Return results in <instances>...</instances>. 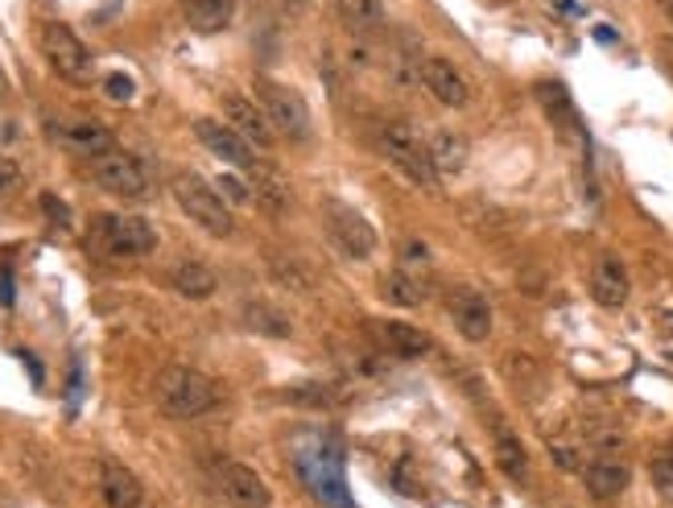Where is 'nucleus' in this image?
I'll use <instances>...</instances> for the list:
<instances>
[{
  "label": "nucleus",
  "mask_w": 673,
  "mask_h": 508,
  "mask_svg": "<svg viewBox=\"0 0 673 508\" xmlns=\"http://www.w3.org/2000/svg\"><path fill=\"white\" fill-rule=\"evenodd\" d=\"M215 380L203 377L199 368H187V363H170V368H161L158 380H153V401L165 418L174 421H191L199 414L215 406Z\"/></svg>",
  "instance_id": "nucleus-1"
},
{
  "label": "nucleus",
  "mask_w": 673,
  "mask_h": 508,
  "mask_svg": "<svg viewBox=\"0 0 673 508\" xmlns=\"http://www.w3.org/2000/svg\"><path fill=\"white\" fill-rule=\"evenodd\" d=\"M335 4H339V21L352 33H376L384 26L381 0H335Z\"/></svg>",
  "instance_id": "nucleus-24"
},
{
  "label": "nucleus",
  "mask_w": 673,
  "mask_h": 508,
  "mask_svg": "<svg viewBox=\"0 0 673 508\" xmlns=\"http://www.w3.org/2000/svg\"><path fill=\"white\" fill-rule=\"evenodd\" d=\"M91 178H96V187H103L108 195H117V199H141L149 190V175L141 158H132L129 149H108L100 158H91Z\"/></svg>",
  "instance_id": "nucleus-7"
},
{
  "label": "nucleus",
  "mask_w": 673,
  "mask_h": 508,
  "mask_svg": "<svg viewBox=\"0 0 673 508\" xmlns=\"http://www.w3.org/2000/svg\"><path fill=\"white\" fill-rule=\"evenodd\" d=\"M96 245H100L103 257H117V261H129V257H145L158 248V232L149 219L137 216H100L96 219Z\"/></svg>",
  "instance_id": "nucleus-5"
},
{
  "label": "nucleus",
  "mask_w": 673,
  "mask_h": 508,
  "mask_svg": "<svg viewBox=\"0 0 673 508\" xmlns=\"http://www.w3.org/2000/svg\"><path fill=\"white\" fill-rule=\"evenodd\" d=\"M170 190H174L178 207H182V211H187L203 232L220 236V240H228V236L235 232L232 207L223 203V195L211 187V182H203L199 175H174Z\"/></svg>",
  "instance_id": "nucleus-3"
},
{
  "label": "nucleus",
  "mask_w": 673,
  "mask_h": 508,
  "mask_svg": "<svg viewBox=\"0 0 673 508\" xmlns=\"http://www.w3.org/2000/svg\"><path fill=\"white\" fill-rule=\"evenodd\" d=\"M42 54H46V62H50V71L59 74L62 83H71V88H88L91 74H96L91 50L79 42V33L67 30L62 21L42 26Z\"/></svg>",
  "instance_id": "nucleus-4"
},
{
  "label": "nucleus",
  "mask_w": 673,
  "mask_h": 508,
  "mask_svg": "<svg viewBox=\"0 0 673 508\" xmlns=\"http://www.w3.org/2000/svg\"><path fill=\"white\" fill-rule=\"evenodd\" d=\"M492 455H496V467L504 471L509 479L525 484L529 479V450L521 447V438L509 430V426H496L492 430Z\"/></svg>",
  "instance_id": "nucleus-22"
},
{
  "label": "nucleus",
  "mask_w": 673,
  "mask_h": 508,
  "mask_svg": "<svg viewBox=\"0 0 673 508\" xmlns=\"http://www.w3.org/2000/svg\"><path fill=\"white\" fill-rule=\"evenodd\" d=\"M257 96H261V108L264 117H269V124H273L285 141H298V146H302L310 137L307 100L293 88H285V83H273V79H261V83H257Z\"/></svg>",
  "instance_id": "nucleus-6"
},
{
  "label": "nucleus",
  "mask_w": 673,
  "mask_h": 508,
  "mask_svg": "<svg viewBox=\"0 0 673 508\" xmlns=\"http://www.w3.org/2000/svg\"><path fill=\"white\" fill-rule=\"evenodd\" d=\"M298 471L310 484V492H319L327 505H343V464L335 447H314L298 455Z\"/></svg>",
  "instance_id": "nucleus-9"
},
{
  "label": "nucleus",
  "mask_w": 673,
  "mask_h": 508,
  "mask_svg": "<svg viewBox=\"0 0 673 508\" xmlns=\"http://www.w3.org/2000/svg\"><path fill=\"white\" fill-rule=\"evenodd\" d=\"M174 290L182 293V298H191V302H203V298L215 293V273L199 261H182L174 269Z\"/></svg>",
  "instance_id": "nucleus-25"
},
{
  "label": "nucleus",
  "mask_w": 673,
  "mask_h": 508,
  "mask_svg": "<svg viewBox=\"0 0 673 508\" xmlns=\"http://www.w3.org/2000/svg\"><path fill=\"white\" fill-rule=\"evenodd\" d=\"M327 228H331V240L339 245V252H348V257H368V252L376 248L372 223H368L360 211H352V207L343 203L327 207Z\"/></svg>",
  "instance_id": "nucleus-10"
},
{
  "label": "nucleus",
  "mask_w": 673,
  "mask_h": 508,
  "mask_svg": "<svg viewBox=\"0 0 673 508\" xmlns=\"http://www.w3.org/2000/svg\"><path fill=\"white\" fill-rule=\"evenodd\" d=\"M211 484H215V492L228 500L232 508H269L273 505V496H269V484H264L252 467L235 464V459H211Z\"/></svg>",
  "instance_id": "nucleus-8"
},
{
  "label": "nucleus",
  "mask_w": 673,
  "mask_h": 508,
  "mask_svg": "<svg viewBox=\"0 0 673 508\" xmlns=\"http://www.w3.org/2000/svg\"><path fill=\"white\" fill-rule=\"evenodd\" d=\"M550 455H554V464L562 471H579V450L566 447V442H550Z\"/></svg>",
  "instance_id": "nucleus-30"
},
{
  "label": "nucleus",
  "mask_w": 673,
  "mask_h": 508,
  "mask_svg": "<svg viewBox=\"0 0 673 508\" xmlns=\"http://www.w3.org/2000/svg\"><path fill=\"white\" fill-rule=\"evenodd\" d=\"M108 96H117V100H132V79H124V74H112V79H108Z\"/></svg>",
  "instance_id": "nucleus-31"
},
{
  "label": "nucleus",
  "mask_w": 673,
  "mask_h": 508,
  "mask_svg": "<svg viewBox=\"0 0 673 508\" xmlns=\"http://www.w3.org/2000/svg\"><path fill=\"white\" fill-rule=\"evenodd\" d=\"M583 484L595 500H612V496H620L629 488V464H620L612 455H600L595 464L583 467Z\"/></svg>",
  "instance_id": "nucleus-19"
},
{
  "label": "nucleus",
  "mask_w": 673,
  "mask_h": 508,
  "mask_svg": "<svg viewBox=\"0 0 673 508\" xmlns=\"http://www.w3.org/2000/svg\"><path fill=\"white\" fill-rule=\"evenodd\" d=\"M376 149H381V158L393 166L401 178H410L413 187H430L434 182V161H430V149L410 124H401V120H384L381 129H376Z\"/></svg>",
  "instance_id": "nucleus-2"
},
{
  "label": "nucleus",
  "mask_w": 673,
  "mask_h": 508,
  "mask_svg": "<svg viewBox=\"0 0 673 508\" xmlns=\"http://www.w3.org/2000/svg\"><path fill=\"white\" fill-rule=\"evenodd\" d=\"M223 112H228V124H232L252 149H273L278 129L269 124L261 103H252L249 96H223Z\"/></svg>",
  "instance_id": "nucleus-12"
},
{
  "label": "nucleus",
  "mask_w": 673,
  "mask_h": 508,
  "mask_svg": "<svg viewBox=\"0 0 673 508\" xmlns=\"http://www.w3.org/2000/svg\"><path fill=\"white\" fill-rule=\"evenodd\" d=\"M422 83L446 108H468L471 103V83L463 79V71L446 59H425L422 62Z\"/></svg>",
  "instance_id": "nucleus-15"
},
{
  "label": "nucleus",
  "mask_w": 673,
  "mask_h": 508,
  "mask_svg": "<svg viewBox=\"0 0 673 508\" xmlns=\"http://www.w3.org/2000/svg\"><path fill=\"white\" fill-rule=\"evenodd\" d=\"M100 496H103V505L108 508H141L145 488H141V479L132 476L124 464L103 459L100 464Z\"/></svg>",
  "instance_id": "nucleus-17"
},
{
  "label": "nucleus",
  "mask_w": 673,
  "mask_h": 508,
  "mask_svg": "<svg viewBox=\"0 0 673 508\" xmlns=\"http://www.w3.org/2000/svg\"><path fill=\"white\" fill-rule=\"evenodd\" d=\"M446 310H451L454 331L463 335L468 343H483V339L492 335V306H488V298H483V293L454 290L451 302H446Z\"/></svg>",
  "instance_id": "nucleus-13"
},
{
  "label": "nucleus",
  "mask_w": 673,
  "mask_h": 508,
  "mask_svg": "<svg viewBox=\"0 0 673 508\" xmlns=\"http://www.w3.org/2000/svg\"><path fill=\"white\" fill-rule=\"evenodd\" d=\"M182 9L191 17L199 33H220L235 13V0H182Z\"/></svg>",
  "instance_id": "nucleus-23"
},
{
  "label": "nucleus",
  "mask_w": 673,
  "mask_h": 508,
  "mask_svg": "<svg viewBox=\"0 0 673 508\" xmlns=\"http://www.w3.org/2000/svg\"><path fill=\"white\" fill-rule=\"evenodd\" d=\"M629 293H632V281L624 261L612 257V252H603L600 261L591 265V298H595L603 310H620V306L629 302Z\"/></svg>",
  "instance_id": "nucleus-14"
},
{
  "label": "nucleus",
  "mask_w": 673,
  "mask_h": 508,
  "mask_svg": "<svg viewBox=\"0 0 673 508\" xmlns=\"http://www.w3.org/2000/svg\"><path fill=\"white\" fill-rule=\"evenodd\" d=\"M244 322H249L252 331L273 335V339H290V335H293L290 319H285L281 310H273L269 302H249V306H244Z\"/></svg>",
  "instance_id": "nucleus-26"
},
{
  "label": "nucleus",
  "mask_w": 673,
  "mask_h": 508,
  "mask_svg": "<svg viewBox=\"0 0 673 508\" xmlns=\"http://www.w3.org/2000/svg\"><path fill=\"white\" fill-rule=\"evenodd\" d=\"M0 96H4V74H0Z\"/></svg>",
  "instance_id": "nucleus-35"
},
{
  "label": "nucleus",
  "mask_w": 673,
  "mask_h": 508,
  "mask_svg": "<svg viewBox=\"0 0 673 508\" xmlns=\"http://www.w3.org/2000/svg\"><path fill=\"white\" fill-rule=\"evenodd\" d=\"M381 293L384 302L393 306H422L425 298H430V277L418 273V269H410V265H401V269H393V273H384L381 281Z\"/></svg>",
  "instance_id": "nucleus-20"
},
{
  "label": "nucleus",
  "mask_w": 673,
  "mask_h": 508,
  "mask_svg": "<svg viewBox=\"0 0 673 508\" xmlns=\"http://www.w3.org/2000/svg\"><path fill=\"white\" fill-rule=\"evenodd\" d=\"M372 335H376V348L384 356H393V360H418V356L434 348V339L418 331V327H410V322H376Z\"/></svg>",
  "instance_id": "nucleus-16"
},
{
  "label": "nucleus",
  "mask_w": 673,
  "mask_h": 508,
  "mask_svg": "<svg viewBox=\"0 0 673 508\" xmlns=\"http://www.w3.org/2000/svg\"><path fill=\"white\" fill-rule=\"evenodd\" d=\"M42 207H46V216H50V219H59L62 228H67V207H62L59 199H54V195H42Z\"/></svg>",
  "instance_id": "nucleus-32"
},
{
  "label": "nucleus",
  "mask_w": 673,
  "mask_h": 508,
  "mask_svg": "<svg viewBox=\"0 0 673 508\" xmlns=\"http://www.w3.org/2000/svg\"><path fill=\"white\" fill-rule=\"evenodd\" d=\"M215 190L220 195H228L223 203H235V207H244V203H252V190L240 182V178H232V175H220V182H215Z\"/></svg>",
  "instance_id": "nucleus-27"
},
{
  "label": "nucleus",
  "mask_w": 673,
  "mask_h": 508,
  "mask_svg": "<svg viewBox=\"0 0 673 508\" xmlns=\"http://www.w3.org/2000/svg\"><path fill=\"white\" fill-rule=\"evenodd\" d=\"M59 137H62V146L74 149V153H83L88 161L112 149V132L103 129V124H96V120H71V124H62Z\"/></svg>",
  "instance_id": "nucleus-21"
},
{
  "label": "nucleus",
  "mask_w": 673,
  "mask_h": 508,
  "mask_svg": "<svg viewBox=\"0 0 673 508\" xmlns=\"http://www.w3.org/2000/svg\"><path fill=\"white\" fill-rule=\"evenodd\" d=\"M194 137L203 141V149H211L220 161L228 166H240V170H257V158H252V146L232 129V124H220V120H194Z\"/></svg>",
  "instance_id": "nucleus-11"
},
{
  "label": "nucleus",
  "mask_w": 673,
  "mask_h": 508,
  "mask_svg": "<svg viewBox=\"0 0 673 508\" xmlns=\"http://www.w3.org/2000/svg\"><path fill=\"white\" fill-rule=\"evenodd\" d=\"M290 4H293V9H298V4H302V0H290Z\"/></svg>",
  "instance_id": "nucleus-36"
},
{
  "label": "nucleus",
  "mask_w": 673,
  "mask_h": 508,
  "mask_svg": "<svg viewBox=\"0 0 673 508\" xmlns=\"http://www.w3.org/2000/svg\"><path fill=\"white\" fill-rule=\"evenodd\" d=\"M653 484H657V492L665 496V500H673V464L665 459V455L653 464Z\"/></svg>",
  "instance_id": "nucleus-29"
},
{
  "label": "nucleus",
  "mask_w": 673,
  "mask_h": 508,
  "mask_svg": "<svg viewBox=\"0 0 673 508\" xmlns=\"http://www.w3.org/2000/svg\"><path fill=\"white\" fill-rule=\"evenodd\" d=\"M17 187H21V166L0 153V195H13Z\"/></svg>",
  "instance_id": "nucleus-28"
},
{
  "label": "nucleus",
  "mask_w": 673,
  "mask_h": 508,
  "mask_svg": "<svg viewBox=\"0 0 673 508\" xmlns=\"http://www.w3.org/2000/svg\"><path fill=\"white\" fill-rule=\"evenodd\" d=\"M425 149H430V161H434V170L439 175H463V166L471 158V146L468 137L459 129H434L425 137Z\"/></svg>",
  "instance_id": "nucleus-18"
},
{
  "label": "nucleus",
  "mask_w": 673,
  "mask_h": 508,
  "mask_svg": "<svg viewBox=\"0 0 673 508\" xmlns=\"http://www.w3.org/2000/svg\"><path fill=\"white\" fill-rule=\"evenodd\" d=\"M665 459H670V464H673V442H670V450H665Z\"/></svg>",
  "instance_id": "nucleus-34"
},
{
  "label": "nucleus",
  "mask_w": 673,
  "mask_h": 508,
  "mask_svg": "<svg viewBox=\"0 0 673 508\" xmlns=\"http://www.w3.org/2000/svg\"><path fill=\"white\" fill-rule=\"evenodd\" d=\"M657 9H661V13H665V21H670V26H673V0H657Z\"/></svg>",
  "instance_id": "nucleus-33"
}]
</instances>
